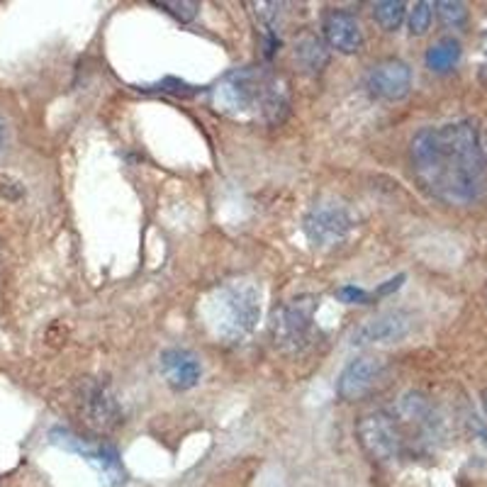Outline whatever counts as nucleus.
<instances>
[{
    "label": "nucleus",
    "mask_w": 487,
    "mask_h": 487,
    "mask_svg": "<svg viewBox=\"0 0 487 487\" xmlns=\"http://www.w3.org/2000/svg\"><path fill=\"white\" fill-rule=\"evenodd\" d=\"M410 163L419 186L446 205H472L487 193V156L468 120L417 131Z\"/></svg>",
    "instance_id": "nucleus-1"
},
{
    "label": "nucleus",
    "mask_w": 487,
    "mask_h": 487,
    "mask_svg": "<svg viewBox=\"0 0 487 487\" xmlns=\"http://www.w3.org/2000/svg\"><path fill=\"white\" fill-rule=\"evenodd\" d=\"M212 105L237 122L276 127L290 112V91L286 78L268 66H241L219 78L212 88Z\"/></svg>",
    "instance_id": "nucleus-2"
},
{
    "label": "nucleus",
    "mask_w": 487,
    "mask_h": 487,
    "mask_svg": "<svg viewBox=\"0 0 487 487\" xmlns=\"http://www.w3.org/2000/svg\"><path fill=\"white\" fill-rule=\"evenodd\" d=\"M202 312L217 339H247L261 319V290L254 280H229L209 295Z\"/></svg>",
    "instance_id": "nucleus-3"
},
{
    "label": "nucleus",
    "mask_w": 487,
    "mask_h": 487,
    "mask_svg": "<svg viewBox=\"0 0 487 487\" xmlns=\"http://www.w3.org/2000/svg\"><path fill=\"white\" fill-rule=\"evenodd\" d=\"M356 433L361 449L378 463L407 456V439H404L400 419L394 417L393 407L361 417V422L356 424Z\"/></svg>",
    "instance_id": "nucleus-4"
},
{
    "label": "nucleus",
    "mask_w": 487,
    "mask_h": 487,
    "mask_svg": "<svg viewBox=\"0 0 487 487\" xmlns=\"http://www.w3.org/2000/svg\"><path fill=\"white\" fill-rule=\"evenodd\" d=\"M317 307L319 297H315V295H300V297H293L286 305H280L271 322L273 344L280 351H290V354L300 351L312 334Z\"/></svg>",
    "instance_id": "nucleus-5"
},
{
    "label": "nucleus",
    "mask_w": 487,
    "mask_h": 487,
    "mask_svg": "<svg viewBox=\"0 0 487 487\" xmlns=\"http://www.w3.org/2000/svg\"><path fill=\"white\" fill-rule=\"evenodd\" d=\"M354 229V217L336 200H319L315 208L309 209L305 217L302 232L307 237L312 247L317 248H332L339 247L341 241L346 239Z\"/></svg>",
    "instance_id": "nucleus-6"
},
{
    "label": "nucleus",
    "mask_w": 487,
    "mask_h": 487,
    "mask_svg": "<svg viewBox=\"0 0 487 487\" xmlns=\"http://www.w3.org/2000/svg\"><path fill=\"white\" fill-rule=\"evenodd\" d=\"M52 439L54 443H59L62 449L73 451L78 456H83V461L95 472H98V478L105 487H120L127 480V472H124L122 463H120V456H117V451L108 443H91V441L81 439L76 433L71 432H59L52 433Z\"/></svg>",
    "instance_id": "nucleus-7"
},
{
    "label": "nucleus",
    "mask_w": 487,
    "mask_h": 487,
    "mask_svg": "<svg viewBox=\"0 0 487 487\" xmlns=\"http://www.w3.org/2000/svg\"><path fill=\"white\" fill-rule=\"evenodd\" d=\"M365 88L380 101H403L412 88L410 66L400 59H383L368 71Z\"/></svg>",
    "instance_id": "nucleus-8"
},
{
    "label": "nucleus",
    "mask_w": 487,
    "mask_h": 487,
    "mask_svg": "<svg viewBox=\"0 0 487 487\" xmlns=\"http://www.w3.org/2000/svg\"><path fill=\"white\" fill-rule=\"evenodd\" d=\"M383 378V364L378 358H356L341 371L336 380V394L346 403H358L375 390Z\"/></svg>",
    "instance_id": "nucleus-9"
},
{
    "label": "nucleus",
    "mask_w": 487,
    "mask_h": 487,
    "mask_svg": "<svg viewBox=\"0 0 487 487\" xmlns=\"http://www.w3.org/2000/svg\"><path fill=\"white\" fill-rule=\"evenodd\" d=\"M410 317L404 312H385L378 317L368 319L351 334L354 346H371V344H393L407 336L410 332Z\"/></svg>",
    "instance_id": "nucleus-10"
},
{
    "label": "nucleus",
    "mask_w": 487,
    "mask_h": 487,
    "mask_svg": "<svg viewBox=\"0 0 487 487\" xmlns=\"http://www.w3.org/2000/svg\"><path fill=\"white\" fill-rule=\"evenodd\" d=\"M326 44L341 54H356L364 47V32L356 15L348 10H329L322 20Z\"/></svg>",
    "instance_id": "nucleus-11"
},
{
    "label": "nucleus",
    "mask_w": 487,
    "mask_h": 487,
    "mask_svg": "<svg viewBox=\"0 0 487 487\" xmlns=\"http://www.w3.org/2000/svg\"><path fill=\"white\" fill-rule=\"evenodd\" d=\"M161 373L173 390H190L202 375L200 358L188 348H166L161 354Z\"/></svg>",
    "instance_id": "nucleus-12"
},
{
    "label": "nucleus",
    "mask_w": 487,
    "mask_h": 487,
    "mask_svg": "<svg viewBox=\"0 0 487 487\" xmlns=\"http://www.w3.org/2000/svg\"><path fill=\"white\" fill-rule=\"evenodd\" d=\"M83 412L88 417V424H93L95 429H112L120 424V407H117L110 387L102 383L88 385V390L83 393Z\"/></svg>",
    "instance_id": "nucleus-13"
},
{
    "label": "nucleus",
    "mask_w": 487,
    "mask_h": 487,
    "mask_svg": "<svg viewBox=\"0 0 487 487\" xmlns=\"http://www.w3.org/2000/svg\"><path fill=\"white\" fill-rule=\"evenodd\" d=\"M461 54H463V49L456 37H441L426 52V66L436 73H446V71L456 69Z\"/></svg>",
    "instance_id": "nucleus-14"
},
{
    "label": "nucleus",
    "mask_w": 487,
    "mask_h": 487,
    "mask_svg": "<svg viewBox=\"0 0 487 487\" xmlns=\"http://www.w3.org/2000/svg\"><path fill=\"white\" fill-rule=\"evenodd\" d=\"M295 56L300 59V63L309 71H322L329 62V52H326L325 42L315 34H302L295 44Z\"/></svg>",
    "instance_id": "nucleus-15"
},
{
    "label": "nucleus",
    "mask_w": 487,
    "mask_h": 487,
    "mask_svg": "<svg viewBox=\"0 0 487 487\" xmlns=\"http://www.w3.org/2000/svg\"><path fill=\"white\" fill-rule=\"evenodd\" d=\"M404 15H407V5L403 0H380V3L373 5V17L385 32L400 30V24L404 23Z\"/></svg>",
    "instance_id": "nucleus-16"
},
{
    "label": "nucleus",
    "mask_w": 487,
    "mask_h": 487,
    "mask_svg": "<svg viewBox=\"0 0 487 487\" xmlns=\"http://www.w3.org/2000/svg\"><path fill=\"white\" fill-rule=\"evenodd\" d=\"M436 8V15L446 27H463L468 23V8H465V3H453V0H441L433 5Z\"/></svg>",
    "instance_id": "nucleus-17"
},
{
    "label": "nucleus",
    "mask_w": 487,
    "mask_h": 487,
    "mask_svg": "<svg viewBox=\"0 0 487 487\" xmlns=\"http://www.w3.org/2000/svg\"><path fill=\"white\" fill-rule=\"evenodd\" d=\"M151 5L166 10L179 23H190L198 15V10H200V3H195V0H173V3H169V0H154Z\"/></svg>",
    "instance_id": "nucleus-18"
},
{
    "label": "nucleus",
    "mask_w": 487,
    "mask_h": 487,
    "mask_svg": "<svg viewBox=\"0 0 487 487\" xmlns=\"http://www.w3.org/2000/svg\"><path fill=\"white\" fill-rule=\"evenodd\" d=\"M433 20V5L426 3V0H419L414 3V8L410 13V32L412 34H424L429 27H432Z\"/></svg>",
    "instance_id": "nucleus-19"
},
{
    "label": "nucleus",
    "mask_w": 487,
    "mask_h": 487,
    "mask_svg": "<svg viewBox=\"0 0 487 487\" xmlns=\"http://www.w3.org/2000/svg\"><path fill=\"white\" fill-rule=\"evenodd\" d=\"M344 302H348V305H368L371 302V293H365L364 287H356V286H344L339 287V293H336Z\"/></svg>",
    "instance_id": "nucleus-20"
},
{
    "label": "nucleus",
    "mask_w": 487,
    "mask_h": 487,
    "mask_svg": "<svg viewBox=\"0 0 487 487\" xmlns=\"http://www.w3.org/2000/svg\"><path fill=\"white\" fill-rule=\"evenodd\" d=\"M403 280H404V276H397V278L387 280L385 286H380L378 290H375V295H387V293H393V290H397V287L403 286Z\"/></svg>",
    "instance_id": "nucleus-21"
},
{
    "label": "nucleus",
    "mask_w": 487,
    "mask_h": 487,
    "mask_svg": "<svg viewBox=\"0 0 487 487\" xmlns=\"http://www.w3.org/2000/svg\"><path fill=\"white\" fill-rule=\"evenodd\" d=\"M482 54L487 56V32H485V34H482Z\"/></svg>",
    "instance_id": "nucleus-22"
},
{
    "label": "nucleus",
    "mask_w": 487,
    "mask_h": 487,
    "mask_svg": "<svg viewBox=\"0 0 487 487\" xmlns=\"http://www.w3.org/2000/svg\"><path fill=\"white\" fill-rule=\"evenodd\" d=\"M3 134H5V130H3V122H0V149H3Z\"/></svg>",
    "instance_id": "nucleus-23"
},
{
    "label": "nucleus",
    "mask_w": 487,
    "mask_h": 487,
    "mask_svg": "<svg viewBox=\"0 0 487 487\" xmlns=\"http://www.w3.org/2000/svg\"><path fill=\"white\" fill-rule=\"evenodd\" d=\"M482 404H485V412H487V390L482 393Z\"/></svg>",
    "instance_id": "nucleus-24"
}]
</instances>
